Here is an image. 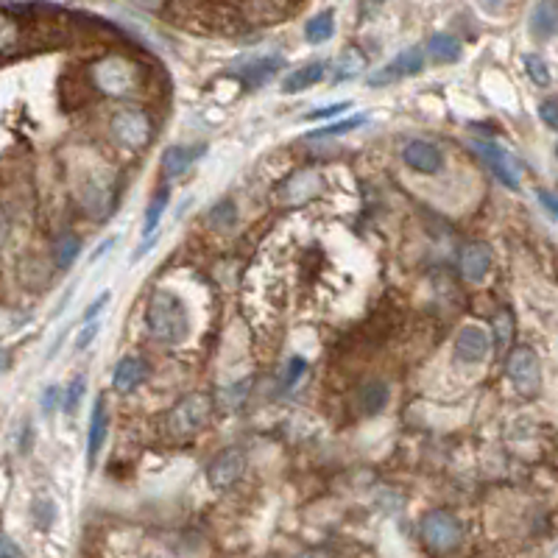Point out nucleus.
<instances>
[{
	"label": "nucleus",
	"instance_id": "obj_1",
	"mask_svg": "<svg viewBox=\"0 0 558 558\" xmlns=\"http://www.w3.org/2000/svg\"><path fill=\"white\" fill-rule=\"evenodd\" d=\"M146 327L151 338H156L159 343H179L190 335L188 308H184V301L176 293L156 288L146 305Z\"/></svg>",
	"mask_w": 558,
	"mask_h": 558
},
{
	"label": "nucleus",
	"instance_id": "obj_2",
	"mask_svg": "<svg viewBox=\"0 0 558 558\" xmlns=\"http://www.w3.org/2000/svg\"><path fill=\"white\" fill-rule=\"evenodd\" d=\"M89 79L96 84V89L109 98H131L134 92L143 87V70L131 59L106 56L92 64Z\"/></svg>",
	"mask_w": 558,
	"mask_h": 558
},
{
	"label": "nucleus",
	"instance_id": "obj_3",
	"mask_svg": "<svg viewBox=\"0 0 558 558\" xmlns=\"http://www.w3.org/2000/svg\"><path fill=\"white\" fill-rule=\"evenodd\" d=\"M505 371H508V380L514 385V391L525 400H533L539 397L542 391V360L537 355V349L533 346H514L508 352V363H505Z\"/></svg>",
	"mask_w": 558,
	"mask_h": 558
},
{
	"label": "nucleus",
	"instance_id": "obj_4",
	"mask_svg": "<svg viewBox=\"0 0 558 558\" xmlns=\"http://www.w3.org/2000/svg\"><path fill=\"white\" fill-rule=\"evenodd\" d=\"M209 416H213V400L207 393H190L171 408L165 425L173 438H193L207 427Z\"/></svg>",
	"mask_w": 558,
	"mask_h": 558
},
{
	"label": "nucleus",
	"instance_id": "obj_5",
	"mask_svg": "<svg viewBox=\"0 0 558 558\" xmlns=\"http://www.w3.org/2000/svg\"><path fill=\"white\" fill-rule=\"evenodd\" d=\"M109 129H112L114 140H118L121 146L131 148V151L146 148L151 143V134H154V123L143 109L114 112L112 121H109Z\"/></svg>",
	"mask_w": 558,
	"mask_h": 558
},
{
	"label": "nucleus",
	"instance_id": "obj_6",
	"mask_svg": "<svg viewBox=\"0 0 558 558\" xmlns=\"http://www.w3.org/2000/svg\"><path fill=\"white\" fill-rule=\"evenodd\" d=\"M422 539L433 553H450L461 545V522L447 511H433L422 522Z\"/></svg>",
	"mask_w": 558,
	"mask_h": 558
},
{
	"label": "nucleus",
	"instance_id": "obj_7",
	"mask_svg": "<svg viewBox=\"0 0 558 558\" xmlns=\"http://www.w3.org/2000/svg\"><path fill=\"white\" fill-rule=\"evenodd\" d=\"M425 70V51L422 48H408L402 51L397 59H391L385 67H380L377 73L368 76V84L371 87H383V84H393L400 79H410V76H418Z\"/></svg>",
	"mask_w": 558,
	"mask_h": 558
},
{
	"label": "nucleus",
	"instance_id": "obj_8",
	"mask_svg": "<svg viewBox=\"0 0 558 558\" xmlns=\"http://www.w3.org/2000/svg\"><path fill=\"white\" fill-rule=\"evenodd\" d=\"M243 469H246V455L238 447H232V450H224L221 455L213 458V463L207 467V480L216 492H224V488L241 480Z\"/></svg>",
	"mask_w": 558,
	"mask_h": 558
},
{
	"label": "nucleus",
	"instance_id": "obj_9",
	"mask_svg": "<svg viewBox=\"0 0 558 558\" xmlns=\"http://www.w3.org/2000/svg\"><path fill=\"white\" fill-rule=\"evenodd\" d=\"M475 151L483 156L488 171H492L505 184V188L520 190V165H517V159L511 156L505 148H500L495 143H475Z\"/></svg>",
	"mask_w": 558,
	"mask_h": 558
},
{
	"label": "nucleus",
	"instance_id": "obj_10",
	"mask_svg": "<svg viewBox=\"0 0 558 558\" xmlns=\"http://www.w3.org/2000/svg\"><path fill=\"white\" fill-rule=\"evenodd\" d=\"M402 162L416 173L433 176L444 168V154H441L438 146L427 143V140H413V143L402 148Z\"/></svg>",
	"mask_w": 558,
	"mask_h": 558
},
{
	"label": "nucleus",
	"instance_id": "obj_11",
	"mask_svg": "<svg viewBox=\"0 0 558 558\" xmlns=\"http://www.w3.org/2000/svg\"><path fill=\"white\" fill-rule=\"evenodd\" d=\"M488 346H492L488 333L478 324H467L455 338V358L461 363H480L488 355Z\"/></svg>",
	"mask_w": 558,
	"mask_h": 558
},
{
	"label": "nucleus",
	"instance_id": "obj_12",
	"mask_svg": "<svg viewBox=\"0 0 558 558\" xmlns=\"http://www.w3.org/2000/svg\"><path fill=\"white\" fill-rule=\"evenodd\" d=\"M109 433V410H106V400L98 397L96 405H92V416H89V433H87V467H96L98 452L106 441Z\"/></svg>",
	"mask_w": 558,
	"mask_h": 558
},
{
	"label": "nucleus",
	"instance_id": "obj_13",
	"mask_svg": "<svg viewBox=\"0 0 558 558\" xmlns=\"http://www.w3.org/2000/svg\"><path fill=\"white\" fill-rule=\"evenodd\" d=\"M492 249H488L486 243H469L467 249L461 251V274L463 279H469V283H483V279L488 276V271H492Z\"/></svg>",
	"mask_w": 558,
	"mask_h": 558
},
{
	"label": "nucleus",
	"instance_id": "obj_14",
	"mask_svg": "<svg viewBox=\"0 0 558 558\" xmlns=\"http://www.w3.org/2000/svg\"><path fill=\"white\" fill-rule=\"evenodd\" d=\"M148 380V366L143 358H123L118 366H114V375H112V388L118 393H134L140 385Z\"/></svg>",
	"mask_w": 558,
	"mask_h": 558
},
{
	"label": "nucleus",
	"instance_id": "obj_15",
	"mask_svg": "<svg viewBox=\"0 0 558 558\" xmlns=\"http://www.w3.org/2000/svg\"><path fill=\"white\" fill-rule=\"evenodd\" d=\"M204 148H184V146H171L162 154V173L168 179H179L190 171V165L199 159Z\"/></svg>",
	"mask_w": 558,
	"mask_h": 558
},
{
	"label": "nucleus",
	"instance_id": "obj_16",
	"mask_svg": "<svg viewBox=\"0 0 558 558\" xmlns=\"http://www.w3.org/2000/svg\"><path fill=\"white\" fill-rule=\"evenodd\" d=\"M324 73H327L324 62H310L305 67H296V70H291V73L283 79V92H285V96H291V92L310 89L313 84H318L324 79Z\"/></svg>",
	"mask_w": 558,
	"mask_h": 558
},
{
	"label": "nucleus",
	"instance_id": "obj_17",
	"mask_svg": "<svg viewBox=\"0 0 558 558\" xmlns=\"http://www.w3.org/2000/svg\"><path fill=\"white\" fill-rule=\"evenodd\" d=\"M555 22H558L555 4L553 0H539L530 14V34L537 39H550L555 34Z\"/></svg>",
	"mask_w": 558,
	"mask_h": 558
},
{
	"label": "nucleus",
	"instance_id": "obj_18",
	"mask_svg": "<svg viewBox=\"0 0 558 558\" xmlns=\"http://www.w3.org/2000/svg\"><path fill=\"white\" fill-rule=\"evenodd\" d=\"M283 56H266V59H258V62H251L243 67V81L249 87H263L266 81H271L276 73H279V67H283Z\"/></svg>",
	"mask_w": 558,
	"mask_h": 558
},
{
	"label": "nucleus",
	"instance_id": "obj_19",
	"mask_svg": "<svg viewBox=\"0 0 558 558\" xmlns=\"http://www.w3.org/2000/svg\"><path fill=\"white\" fill-rule=\"evenodd\" d=\"M427 56L435 64H452L461 59V42L452 34H433L427 42Z\"/></svg>",
	"mask_w": 558,
	"mask_h": 558
},
{
	"label": "nucleus",
	"instance_id": "obj_20",
	"mask_svg": "<svg viewBox=\"0 0 558 558\" xmlns=\"http://www.w3.org/2000/svg\"><path fill=\"white\" fill-rule=\"evenodd\" d=\"M388 397H391L388 385H385L383 380H371V383H366V385L360 388V393H358V405H360V410H363L366 416H375V413H380V410L388 405Z\"/></svg>",
	"mask_w": 558,
	"mask_h": 558
},
{
	"label": "nucleus",
	"instance_id": "obj_21",
	"mask_svg": "<svg viewBox=\"0 0 558 558\" xmlns=\"http://www.w3.org/2000/svg\"><path fill=\"white\" fill-rule=\"evenodd\" d=\"M335 34V14L333 12H321L316 14L308 26H305V39L310 45H321V42H327L330 37Z\"/></svg>",
	"mask_w": 558,
	"mask_h": 558
},
{
	"label": "nucleus",
	"instance_id": "obj_22",
	"mask_svg": "<svg viewBox=\"0 0 558 558\" xmlns=\"http://www.w3.org/2000/svg\"><path fill=\"white\" fill-rule=\"evenodd\" d=\"M363 67H366V56H363L358 48H346V51L338 56V62H335V81L355 79Z\"/></svg>",
	"mask_w": 558,
	"mask_h": 558
},
{
	"label": "nucleus",
	"instance_id": "obj_23",
	"mask_svg": "<svg viewBox=\"0 0 558 558\" xmlns=\"http://www.w3.org/2000/svg\"><path fill=\"white\" fill-rule=\"evenodd\" d=\"M207 224L213 226V229H232L238 224V207L232 199H224L218 201L213 209H209V216H207Z\"/></svg>",
	"mask_w": 558,
	"mask_h": 558
},
{
	"label": "nucleus",
	"instance_id": "obj_24",
	"mask_svg": "<svg viewBox=\"0 0 558 558\" xmlns=\"http://www.w3.org/2000/svg\"><path fill=\"white\" fill-rule=\"evenodd\" d=\"M81 254V241L76 235H62L54 246V260L59 268H70Z\"/></svg>",
	"mask_w": 558,
	"mask_h": 558
},
{
	"label": "nucleus",
	"instance_id": "obj_25",
	"mask_svg": "<svg viewBox=\"0 0 558 558\" xmlns=\"http://www.w3.org/2000/svg\"><path fill=\"white\" fill-rule=\"evenodd\" d=\"M168 199H171V190H168V188H159V190L154 193V199H151V204H148V209H146L143 235H151V232L156 229L162 213H165V209H168Z\"/></svg>",
	"mask_w": 558,
	"mask_h": 558
},
{
	"label": "nucleus",
	"instance_id": "obj_26",
	"mask_svg": "<svg viewBox=\"0 0 558 558\" xmlns=\"http://www.w3.org/2000/svg\"><path fill=\"white\" fill-rule=\"evenodd\" d=\"M492 335H495V346L497 349H505L511 335H514V316H511V310H497L495 318H492Z\"/></svg>",
	"mask_w": 558,
	"mask_h": 558
},
{
	"label": "nucleus",
	"instance_id": "obj_27",
	"mask_svg": "<svg viewBox=\"0 0 558 558\" xmlns=\"http://www.w3.org/2000/svg\"><path fill=\"white\" fill-rule=\"evenodd\" d=\"M522 62H525V73H528V79L533 84H537V87H550V81H553L550 67H547V62L539 54H528Z\"/></svg>",
	"mask_w": 558,
	"mask_h": 558
},
{
	"label": "nucleus",
	"instance_id": "obj_28",
	"mask_svg": "<svg viewBox=\"0 0 558 558\" xmlns=\"http://www.w3.org/2000/svg\"><path fill=\"white\" fill-rule=\"evenodd\" d=\"M20 39V26L17 20L9 14H0V54H9Z\"/></svg>",
	"mask_w": 558,
	"mask_h": 558
},
{
	"label": "nucleus",
	"instance_id": "obj_29",
	"mask_svg": "<svg viewBox=\"0 0 558 558\" xmlns=\"http://www.w3.org/2000/svg\"><path fill=\"white\" fill-rule=\"evenodd\" d=\"M84 391H87L84 377H81V375H79V377H73V383L67 385L64 397H62V408H64V413L73 416V413L79 410V405H81V400H84Z\"/></svg>",
	"mask_w": 558,
	"mask_h": 558
},
{
	"label": "nucleus",
	"instance_id": "obj_30",
	"mask_svg": "<svg viewBox=\"0 0 558 558\" xmlns=\"http://www.w3.org/2000/svg\"><path fill=\"white\" fill-rule=\"evenodd\" d=\"M54 517H56V505L48 497H37V503H34V522H37V528H51Z\"/></svg>",
	"mask_w": 558,
	"mask_h": 558
},
{
	"label": "nucleus",
	"instance_id": "obj_31",
	"mask_svg": "<svg viewBox=\"0 0 558 558\" xmlns=\"http://www.w3.org/2000/svg\"><path fill=\"white\" fill-rule=\"evenodd\" d=\"M363 123H366V118H363V114H358V118H346V121L333 123L327 129H318V131H313V137H335V134H343V131H352V129H358Z\"/></svg>",
	"mask_w": 558,
	"mask_h": 558
},
{
	"label": "nucleus",
	"instance_id": "obj_32",
	"mask_svg": "<svg viewBox=\"0 0 558 558\" xmlns=\"http://www.w3.org/2000/svg\"><path fill=\"white\" fill-rule=\"evenodd\" d=\"M349 109V101H338V104H333V106H321V109H313V112H308L305 114V121L310 123V121H327V118H338L341 112H346Z\"/></svg>",
	"mask_w": 558,
	"mask_h": 558
},
{
	"label": "nucleus",
	"instance_id": "obj_33",
	"mask_svg": "<svg viewBox=\"0 0 558 558\" xmlns=\"http://www.w3.org/2000/svg\"><path fill=\"white\" fill-rule=\"evenodd\" d=\"M558 106H555V98H547V101H542V106H539V118L545 121V126L550 129V131H555L558 129V112H555Z\"/></svg>",
	"mask_w": 558,
	"mask_h": 558
},
{
	"label": "nucleus",
	"instance_id": "obj_34",
	"mask_svg": "<svg viewBox=\"0 0 558 558\" xmlns=\"http://www.w3.org/2000/svg\"><path fill=\"white\" fill-rule=\"evenodd\" d=\"M305 368H308V363H305V360H301V358H293V360L288 363V371H285V388L296 385V383H299V377L305 375Z\"/></svg>",
	"mask_w": 558,
	"mask_h": 558
},
{
	"label": "nucleus",
	"instance_id": "obj_35",
	"mask_svg": "<svg viewBox=\"0 0 558 558\" xmlns=\"http://www.w3.org/2000/svg\"><path fill=\"white\" fill-rule=\"evenodd\" d=\"M96 335H98V324H96V318H92V321H84V330L79 333V341H76V349H79V352H81V349H87Z\"/></svg>",
	"mask_w": 558,
	"mask_h": 558
},
{
	"label": "nucleus",
	"instance_id": "obj_36",
	"mask_svg": "<svg viewBox=\"0 0 558 558\" xmlns=\"http://www.w3.org/2000/svg\"><path fill=\"white\" fill-rule=\"evenodd\" d=\"M59 405V388L48 385L42 391V413H54V408Z\"/></svg>",
	"mask_w": 558,
	"mask_h": 558
},
{
	"label": "nucleus",
	"instance_id": "obj_37",
	"mask_svg": "<svg viewBox=\"0 0 558 558\" xmlns=\"http://www.w3.org/2000/svg\"><path fill=\"white\" fill-rule=\"evenodd\" d=\"M246 391H249V383H238L235 388H226V397H229V408H235L243 402L246 397Z\"/></svg>",
	"mask_w": 558,
	"mask_h": 558
},
{
	"label": "nucleus",
	"instance_id": "obj_38",
	"mask_svg": "<svg viewBox=\"0 0 558 558\" xmlns=\"http://www.w3.org/2000/svg\"><path fill=\"white\" fill-rule=\"evenodd\" d=\"M156 241H159V235H154V232H151V235L146 238V243H143V246H140V249H137V251L131 254V263H134V260H143V258H146V254H148V251H151V249L156 246Z\"/></svg>",
	"mask_w": 558,
	"mask_h": 558
},
{
	"label": "nucleus",
	"instance_id": "obj_39",
	"mask_svg": "<svg viewBox=\"0 0 558 558\" xmlns=\"http://www.w3.org/2000/svg\"><path fill=\"white\" fill-rule=\"evenodd\" d=\"M106 301H109V293H101V296H98L96 301H92L89 308H87V313H84V321H92V318H96V316H98V310L106 305Z\"/></svg>",
	"mask_w": 558,
	"mask_h": 558
},
{
	"label": "nucleus",
	"instance_id": "obj_40",
	"mask_svg": "<svg viewBox=\"0 0 558 558\" xmlns=\"http://www.w3.org/2000/svg\"><path fill=\"white\" fill-rule=\"evenodd\" d=\"M478 4H480V9L488 12V14H500V12L505 9L508 0H478Z\"/></svg>",
	"mask_w": 558,
	"mask_h": 558
},
{
	"label": "nucleus",
	"instance_id": "obj_41",
	"mask_svg": "<svg viewBox=\"0 0 558 558\" xmlns=\"http://www.w3.org/2000/svg\"><path fill=\"white\" fill-rule=\"evenodd\" d=\"M134 6H140V9H146V12H159L162 6L168 4V0H131Z\"/></svg>",
	"mask_w": 558,
	"mask_h": 558
},
{
	"label": "nucleus",
	"instance_id": "obj_42",
	"mask_svg": "<svg viewBox=\"0 0 558 558\" xmlns=\"http://www.w3.org/2000/svg\"><path fill=\"white\" fill-rule=\"evenodd\" d=\"M114 243H118V238H114V235H112V238H106V241H104V243L98 246V251H96V254H92V258H89V260H98V258H101V254H106V251H109V249H112Z\"/></svg>",
	"mask_w": 558,
	"mask_h": 558
},
{
	"label": "nucleus",
	"instance_id": "obj_43",
	"mask_svg": "<svg viewBox=\"0 0 558 558\" xmlns=\"http://www.w3.org/2000/svg\"><path fill=\"white\" fill-rule=\"evenodd\" d=\"M537 196L542 199V204H545V207L550 209V213H555V209H558V207H555V196H553V193H547V190H539Z\"/></svg>",
	"mask_w": 558,
	"mask_h": 558
},
{
	"label": "nucleus",
	"instance_id": "obj_44",
	"mask_svg": "<svg viewBox=\"0 0 558 558\" xmlns=\"http://www.w3.org/2000/svg\"><path fill=\"white\" fill-rule=\"evenodd\" d=\"M0 553H9V555H20V547H14L12 542H6L4 537H0Z\"/></svg>",
	"mask_w": 558,
	"mask_h": 558
},
{
	"label": "nucleus",
	"instance_id": "obj_45",
	"mask_svg": "<svg viewBox=\"0 0 558 558\" xmlns=\"http://www.w3.org/2000/svg\"><path fill=\"white\" fill-rule=\"evenodd\" d=\"M4 363H6V355H4V352H0V368H4Z\"/></svg>",
	"mask_w": 558,
	"mask_h": 558
}]
</instances>
